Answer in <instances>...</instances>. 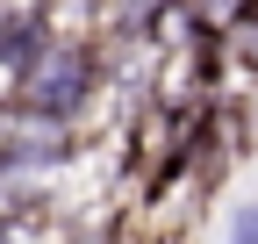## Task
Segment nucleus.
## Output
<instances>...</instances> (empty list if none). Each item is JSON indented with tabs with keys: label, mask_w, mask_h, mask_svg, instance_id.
I'll return each instance as SVG.
<instances>
[{
	"label": "nucleus",
	"mask_w": 258,
	"mask_h": 244,
	"mask_svg": "<svg viewBox=\"0 0 258 244\" xmlns=\"http://www.w3.org/2000/svg\"><path fill=\"white\" fill-rule=\"evenodd\" d=\"M86 86H93V65H86V50L72 43H43V57L29 65V86H22V108H36V115H72L86 101Z\"/></svg>",
	"instance_id": "f257e3e1"
},
{
	"label": "nucleus",
	"mask_w": 258,
	"mask_h": 244,
	"mask_svg": "<svg viewBox=\"0 0 258 244\" xmlns=\"http://www.w3.org/2000/svg\"><path fill=\"white\" fill-rule=\"evenodd\" d=\"M230 244H258V208H244V216H237V230H230Z\"/></svg>",
	"instance_id": "f03ea898"
}]
</instances>
